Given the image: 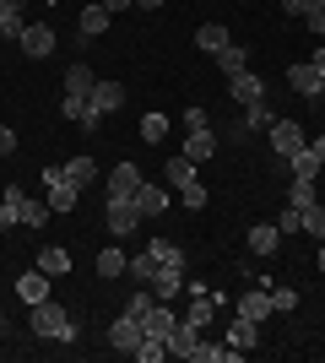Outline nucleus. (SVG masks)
<instances>
[{"label": "nucleus", "instance_id": "f03ea898", "mask_svg": "<svg viewBox=\"0 0 325 363\" xmlns=\"http://www.w3.org/2000/svg\"><path fill=\"white\" fill-rule=\"evenodd\" d=\"M120 104H125V87H120V82H98V87H93V104H87V114H81V130H103V120Z\"/></svg>", "mask_w": 325, "mask_h": 363}, {"label": "nucleus", "instance_id": "a19ab883", "mask_svg": "<svg viewBox=\"0 0 325 363\" xmlns=\"http://www.w3.org/2000/svg\"><path fill=\"white\" fill-rule=\"evenodd\" d=\"M11 152H16V130H11V125H0V157H11Z\"/></svg>", "mask_w": 325, "mask_h": 363}, {"label": "nucleus", "instance_id": "4c0bfd02", "mask_svg": "<svg viewBox=\"0 0 325 363\" xmlns=\"http://www.w3.org/2000/svg\"><path fill=\"white\" fill-rule=\"evenodd\" d=\"M179 201H185L190 212H201V206H206V184L195 179V184H190V190H179Z\"/></svg>", "mask_w": 325, "mask_h": 363}, {"label": "nucleus", "instance_id": "20e7f679", "mask_svg": "<svg viewBox=\"0 0 325 363\" xmlns=\"http://www.w3.org/2000/svg\"><path fill=\"white\" fill-rule=\"evenodd\" d=\"M266 136H271V152H277V157H298V152L309 147L304 125H293V120H271V125H266Z\"/></svg>", "mask_w": 325, "mask_h": 363}, {"label": "nucleus", "instance_id": "de8ad7c7", "mask_svg": "<svg viewBox=\"0 0 325 363\" xmlns=\"http://www.w3.org/2000/svg\"><path fill=\"white\" fill-rule=\"evenodd\" d=\"M309 152L320 157V168H325V136H314V141H309Z\"/></svg>", "mask_w": 325, "mask_h": 363}, {"label": "nucleus", "instance_id": "aec40b11", "mask_svg": "<svg viewBox=\"0 0 325 363\" xmlns=\"http://www.w3.org/2000/svg\"><path fill=\"white\" fill-rule=\"evenodd\" d=\"M152 293H157L163 303H173L179 293H185V272H179V266H157V277H152Z\"/></svg>", "mask_w": 325, "mask_h": 363}, {"label": "nucleus", "instance_id": "9d476101", "mask_svg": "<svg viewBox=\"0 0 325 363\" xmlns=\"http://www.w3.org/2000/svg\"><path fill=\"white\" fill-rule=\"evenodd\" d=\"M173 325H179V315H173V309H169L163 298H157L152 309L141 315V331H147V336H157V342H169V331H173Z\"/></svg>", "mask_w": 325, "mask_h": 363}, {"label": "nucleus", "instance_id": "6ab92c4d", "mask_svg": "<svg viewBox=\"0 0 325 363\" xmlns=\"http://www.w3.org/2000/svg\"><path fill=\"white\" fill-rule=\"evenodd\" d=\"M228 92L239 98V104H261V98H266V82L255 71H239V76H228Z\"/></svg>", "mask_w": 325, "mask_h": 363}, {"label": "nucleus", "instance_id": "58836bf2", "mask_svg": "<svg viewBox=\"0 0 325 363\" xmlns=\"http://www.w3.org/2000/svg\"><path fill=\"white\" fill-rule=\"evenodd\" d=\"M304 28H309V33H320V38H325V0H314V6H309V16H304Z\"/></svg>", "mask_w": 325, "mask_h": 363}, {"label": "nucleus", "instance_id": "2f4dec72", "mask_svg": "<svg viewBox=\"0 0 325 363\" xmlns=\"http://www.w3.org/2000/svg\"><path fill=\"white\" fill-rule=\"evenodd\" d=\"M287 163H293V179H320V157L309 147L298 152V157H287Z\"/></svg>", "mask_w": 325, "mask_h": 363}, {"label": "nucleus", "instance_id": "bb28decb", "mask_svg": "<svg viewBox=\"0 0 325 363\" xmlns=\"http://www.w3.org/2000/svg\"><path fill=\"white\" fill-rule=\"evenodd\" d=\"M195 44H201V49H206V55H217V49H228V44H233V38H228V28H222V22H206V28H201V33H195Z\"/></svg>", "mask_w": 325, "mask_h": 363}, {"label": "nucleus", "instance_id": "9b49d317", "mask_svg": "<svg viewBox=\"0 0 325 363\" xmlns=\"http://www.w3.org/2000/svg\"><path fill=\"white\" fill-rule=\"evenodd\" d=\"M201 179V168L190 163L185 152H179V157H169V163H163V184H169V190H190V184Z\"/></svg>", "mask_w": 325, "mask_h": 363}, {"label": "nucleus", "instance_id": "cd10ccee", "mask_svg": "<svg viewBox=\"0 0 325 363\" xmlns=\"http://www.w3.org/2000/svg\"><path fill=\"white\" fill-rule=\"evenodd\" d=\"M38 272H49V277H65V272H71V255H65L60 244H49L44 255H38Z\"/></svg>", "mask_w": 325, "mask_h": 363}, {"label": "nucleus", "instance_id": "473e14b6", "mask_svg": "<svg viewBox=\"0 0 325 363\" xmlns=\"http://www.w3.org/2000/svg\"><path fill=\"white\" fill-rule=\"evenodd\" d=\"M298 217H304V228H309L314 239H325V206H320V201H309V206H304Z\"/></svg>", "mask_w": 325, "mask_h": 363}, {"label": "nucleus", "instance_id": "4be33fe9", "mask_svg": "<svg viewBox=\"0 0 325 363\" xmlns=\"http://www.w3.org/2000/svg\"><path fill=\"white\" fill-rule=\"evenodd\" d=\"M93 87H98V76H93V65H71L65 71V92H76V98H93Z\"/></svg>", "mask_w": 325, "mask_h": 363}, {"label": "nucleus", "instance_id": "f704fd0d", "mask_svg": "<svg viewBox=\"0 0 325 363\" xmlns=\"http://www.w3.org/2000/svg\"><path fill=\"white\" fill-rule=\"evenodd\" d=\"M136 358H141V363H163V358H169V342H157V336H147V342L136 347Z\"/></svg>", "mask_w": 325, "mask_h": 363}, {"label": "nucleus", "instance_id": "dca6fc26", "mask_svg": "<svg viewBox=\"0 0 325 363\" xmlns=\"http://www.w3.org/2000/svg\"><path fill=\"white\" fill-rule=\"evenodd\" d=\"M212 152H217V130H212V125H206V130H190V136H185V157H190L195 168L212 163Z\"/></svg>", "mask_w": 325, "mask_h": 363}, {"label": "nucleus", "instance_id": "09e8293b", "mask_svg": "<svg viewBox=\"0 0 325 363\" xmlns=\"http://www.w3.org/2000/svg\"><path fill=\"white\" fill-rule=\"evenodd\" d=\"M141 11H163V0H136Z\"/></svg>", "mask_w": 325, "mask_h": 363}, {"label": "nucleus", "instance_id": "c03bdc74", "mask_svg": "<svg viewBox=\"0 0 325 363\" xmlns=\"http://www.w3.org/2000/svg\"><path fill=\"white\" fill-rule=\"evenodd\" d=\"M309 6H314V0H282V11H287V16H309Z\"/></svg>", "mask_w": 325, "mask_h": 363}, {"label": "nucleus", "instance_id": "3c124183", "mask_svg": "<svg viewBox=\"0 0 325 363\" xmlns=\"http://www.w3.org/2000/svg\"><path fill=\"white\" fill-rule=\"evenodd\" d=\"M6 6H16V11H22V6H28V0H6Z\"/></svg>", "mask_w": 325, "mask_h": 363}, {"label": "nucleus", "instance_id": "4468645a", "mask_svg": "<svg viewBox=\"0 0 325 363\" xmlns=\"http://www.w3.org/2000/svg\"><path fill=\"white\" fill-rule=\"evenodd\" d=\"M136 190H141V168H136V163H120L114 174H108V196L136 201Z\"/></svg>", "mask_w": 325, "mask_h": 363}, {"label": "nucleus", "instance_id": "0eeeda50", "mask_svg": "<svg viewBox=\"0 0 325 363\" xmlns=\"http://www.w3.org/2000/svg\"><path fill=\"white\" fill-rule=\"evenodd\" d=\"M108 228H114V239H130V233L141 228L136 201H120V196H108Z\"/></svg>", "mask_w": 325, "mask_h": 363}, {"label": "nucleus", "instance_id": "b1692460", "mask_svg": "<svg viewBox=\"0 0 325 363\" xmlns=\"http://www.w3.org/2000/svg\"><path fill=\"white\" fill-rule=\"evenodd\" d=\"M228 342H233V347H239V352H244V358H249V347L261 342V325H255V320H244V315H239V320H233V331H228Z\"/></svg>", "mask_w": 325, "mask_h": 363}, {"label": "nucleus", "instance_id": "7ed1b4c3", "mask_svg": "<svg viewBox=\"0 0 325 363\" xmlns=\"http://www.w3.org/2000/svg\"><path fill=\"white\" fill-rule=\"evenodd\" d=\"M76 184L65 179V168H44V201H49V212L65 217V212H76Z\"/></svg>", "mask_w": 325, "mask_h": 363}, {"label": "nucleus", "instance_id": "72a5a7b5", "mask_svg": "<svg viewBox=\"0 0 325 363\" xmlns=\"http://www.w3.org/2000/svg\"><path fill=\"white\" fill-rule=\"evenodd\" d=\"M130 277H136L141 288H152V277H157V260H152V255H136V260H130Z\"/></svg>", "mask_w": 325, "mask_h": 363}, {"label": "nucleus", "instance_id": "864d4df0", "mask_svg": "<svg viewBox=\"0 0 325 363\" xmlns=\"http://www.w3.org/2000/svg\"><path fill=\"white\" fill-rule=\"evenodd\" d=\"M0 325H6V320H0Z\"/></svg>", "mask_w": 325, "mask_h": 363}, {"label": "nucleus", "instance_id": "f3484780", "mask_svg": "<svg viewBox=\"0 0 325 363\" xmlns=\"http://www.w3.org/2000/svg\"><path fill=\"white\" fill-rule=\"evenodd\" d=\"M287 82H293V92H304V98H320V92H325L320 71H314L309 60H298V65H287Z\"/></svg>", "mask_w": 325, "mask_h": 363}, {"label": "nucleus", "instance_id": "c756f323", "mask_svg": "<svg viewBox=\"0 0 325 363\" xmlns=\"http://www.w3.org/2000/svg\"><path fill=\"white\" fill-rule=\"evenodd\" d=\"M22 28H28V22H22V11L0 0V38H22Z\"/></svg>", "mask_w": 325, "mask_h": 363}, {"label": "nucleus", "instance_id": "423d86ee", "mask_svg": "<svg viewBox=\"0 0 325 363\" xmlns=\"http://www.w3.org/2000/svg\"><path fill=\"white\" fill-rule=\"evenodd\" d=\"M141 342H147L141 320H136V315H125V309H120V320L108 325V347H120V352H130V358H136V347H141Z\"/></svg>", "mask_w": 325, "mask_h": 363}, {"label": "nucleus", "instance_id": "37998d69", "mask_svg": "<svg viewBox=\"0 0 325 363\" xmlns=\"http://www.w3.org/2000/svg\"><path fill=\"white\" fill-rule=\"evenodd\" d=\"M185 130H206V108H185Z\"/></svg>", "mask_w": 325, "mask_h": 363}, {"label": "nucleus", "instance_id": "39448f33", "mask_svg": "<svg viewBox=\"0 0 325 363\" xmlns=\"http://www.w3.org/2000/svg\"><path fill=\"white\" fill-rule=\"evenodd\" d=\"M6 201L16 206V223H28V228L49 223V201H38L33 190H22V184H6Z\"/></svg>", "mask_w": 325, "mask_h": 363}, {"label": "nucleus", "instance_id": "6e6552de", "mask_svg": "<svg viewBox=\"0 0 325 363\" xmlns=\"http://www.w3.org/2000/svg\"><path fill=\"white\" fill-rule=\"evenodd\" d=\"M16 44L28 49L33 60H49V55H55V28H49V22H28V28H22V38H16Z\"/></svg>", "mask_w": 325, "mask_h": 363}, {"label": "nucleus", "instance_id": "2eb2a0df", "mask_svg": "<svg viewBox=\"0 0 325 363\" xmlns=\"http://www.w3.org/2000/svg\"><path fill=\"white\" fill-rule=\"evenodd\" d=\"M108 22H114V16L103 11V0H93V6H81V11H76L81 38H103V33H108Z\"/></svg>", "mask_w": 325, "mask_h": 363}, {"label": "nucleus", "instance_id": "79ce46f5", "mask_svg": "<svg viewBox=\"0 0 325 363\" xmlns=\"http://www.w3.org/2000/svg\"><path fill=\"white\" fill-rule=\"evenodd\" d=\"M6 228H16V206L6 196H0V233H6Z\"/></svg>", "mask_w": 325, "mask_h": 363}, {"label": "nucleus", "instance_id": "c85d7f7f", "mask_svg": "<svg viewBox=\"0 0 325 363\" xmlns=\"http://www.w3.org/2000/svg\"><path fill=\"white\" fill-rule=\"evenodd\" d=\"M120 272H130V255L114 244V250H103V255H98V277H120Z\"/></svg>", "mask_w": 325, "mask_h": 363}, {"label": "nucleus", "instance_id": "c9c22d12", "mask_svg": "<svg viewBox=\"0 0 325 363\" xmlns=\"http://www.w3.org/2000/svg\"><path fill=\"white\" fill-rule=\"evenodd\" d=\"M309 201H314V179H293V190H287V206H298V212H304Z\"/></svg>", "mask_w": 325, "mask_h": 363}, {"label": "nucleus", "instance_id": "1a4fd4ad", "mask_svg": "<svg viewBox=\"0 0 325 363\" xmlns=\"http://www.w3.org/2000/svg\"><path fill=\"white\" fill-rule=\"evenodd\" d=\"M271 120H277V108L266 104V98H261V104H244V114H239V125H233V136H239V141H249L255 130H266Z\"/></svg>", "mask_w": 325, "mask_h": 363}, {"label": "nucleus", "instance_id": "393cba45", "mask_svg": "<svg viewBox=\"0 0 325 363\" xmlns=\"http://www.w3.org/2000/svg\"><path fill=\"white\" fill-rule=\"evenodd\" d=\"M147 255H152L157 266H179V272H185V250H179L173 239H152V244H147Z\"/></svg>", "mask_w": 325, "mask_h": 363}, {"label": "nucleus", "instance_id": "8fccbe9b", "mask_svg": "<svg viewBox=\"0 0 325 363\" xmlns=\"http://www.w3.org/2000/svg\"><path fill=\"white\" fill-rule=\"evenodd\" d=\"M314 260H320V272H325V239H320V255H314Z\"/></svg>", "mask_w": 325, "mask_h": 363}, {"label": "nucleus", "instance_id": "412c9836", "mask_svg": "<svg viewBox=\"0 0 325 363\" xmlns=\"http://www.w3.org/2000/svg\"><path fill=\"white\" fill-rule=\"evenodd\" d=\"M239 315L255 320V325H261L266 315H277V309H271V288H249L244 298H239Z\"/></svg>", "mask_w": 325, "mask_h": 363}, {"label": "nucleus", "instance_id": "5701e85b", "mask_svg": "<svg viewBox=\"0 0 325 363\" xmlns=\"http://www.w3.org/2000/svg\"><path fill=\"white\" fill-rule=\"evenodd\" d=\"M60 168H65V179L76 184V190H87V184L98 179V163L87 157V152H81V157H71V163H60Z\"/></svg>", "mask_w": 325, "mask_h": 363}, {"label": "nucleus", "instance_id": "a18cd8bd", "mask_svg": "<svg viewBox=\"0 0 325 363\" xmlns=\"http://www.w3.org/2000/svg\"><path fill=\"white\" fill-rule=\"evenodd\" d=\"M130 6H136V0H103V11H108V16H120V11H130Z\"/></svg>", "mask_w": 325, "mask_h": 363}, {"label": "nucleus", "instance_id": "e433bc0d", "mask_svg": "<svg viewBox=\"0 0 325 363\" xmlns=\"http://www.w3.org/2000/svg\"><path fill=\"white\" fill-rule=\"evenodd\" d=\"M271 309L293 315V309H298V293H293V288H271Z\"/></svg>", "mask_w": 325, "mask_h": 363}, {"label": "nucleus", "instance_id": "ea45409f", "mask_svg": "<svg viewBox=\"0 0 325 363\" xmlns=\"http://www.w3.org/2000/svg\"><path fill=\"white\" fill-rule=\"evenodd\" d=\"M304 228V217H298V206H287V212L277 217V233H298Z\"/></svg>", "mask_w": 325, "mask_h": 363}, {"label": "nucleus", "instance_id": "a878e982", "mask_svg": "<svg viewBox=\"0 0 325 363\" xmlns=\"http://www.w3.org/2000/svg\"><path fill=\"white\" fill-rule=\"evenodd\" d=\"M217 71H222V76H239V71H249V55H244V44L217 49Z\"/></svg>", "mask_w": 325, "mask_h": 363}, {"label": "nucleus", "instance_id": "ddd939ff", "mask_svg": "<svg viewBox=\"0 0 325 363\" xmlns=\"http://www.w3.org/2000/svg\"><path fill=\"white\" fill-rule=\"evenodd\" d=\"M277 244H282L277 223H249V255H261V260H271V255H277Z\"/></svg>", "mask_w": 325, "mask_h": 363}, {"label": "nucleus", "instance_id": "603ef678", "mask_svg": "<svg viewBox=\"0 0 325 363\" xmlns=\"http://www.w3.org/2000/svg\"><path fill=\"white\" fill-rule=\"evenodd\" d=\"M49 6H60V0H49Z\"/></svg>", "mask_w": 325, "mask_h": 363}, {"label": "nucleus", "instance_id": "f8f14e48", "mask_svg": "<svg viewBox=\"0 0 325 363\" xmlns=\"http://www.w3.org/2000/svg\"><path fill=\"white\" fill-rule=\"evenodd\" d=\"M136 212H141V217H163V212H169V184H147V179H141Z\"/></svg>", "mask_w": 325, "mask_h": 363}, {"label": "nucleus", "instance_id": "49530a36", "mask_svg": "<svg viewBox=\"0 0 325 363\" xmlns=\"http://www.w3.org/2000/svg\"><path fill=\"white\" fill-rule=\"evenodd\" d=\"M309 65H314V71H320V82H325V44L314 49V60H309Z\"/></svg>", "mask_w": 325, "mask_h": 363}, {"label": "nucleus", "instance_id": "7c9ffc66", "mask_svg": "<svg viewBox=\"0 0 325 363\" xmlns=\"http://www.w3.org/2000/svg\"><path fill=\"white\" fill-rule=\"evenodd\" d=\"M163 136H169V120H163V114H147V120H141V141H147V147H163Z\"/></svg>", "mask_w": 325, "mask_h": 363}, {"label": "nucleus", "instance_id": "a211bd4d", "mask_svg": "<svg viewBox=\"0 0 325 363\" xmlns=\"http://www.w3.org/2000/svg\"><path fill=\"white\" fill-rule=\"evenodd\" d=\"M16 293H22V303H28V309H33V303H44V298H49V272H38V266H33V272H22V277H16Z\"/></svg>", "mask_w": 325, "mask_h": 363}, {"label": "nucleus", "instance_id": "f257e3e1", "mask_svg": "<svg viewBox=\"0 0 325 363\" xmlns=\"http://www.w3.org/2000/svg\"><path fill=\"white\" fill-rule=\"evenodd\" d=\"M33 331L44 342H76V320L65 315V303L44 298V303H33Z\"/></svg>", "mask_w": 325, "mask_h": 363}]
</instances>
